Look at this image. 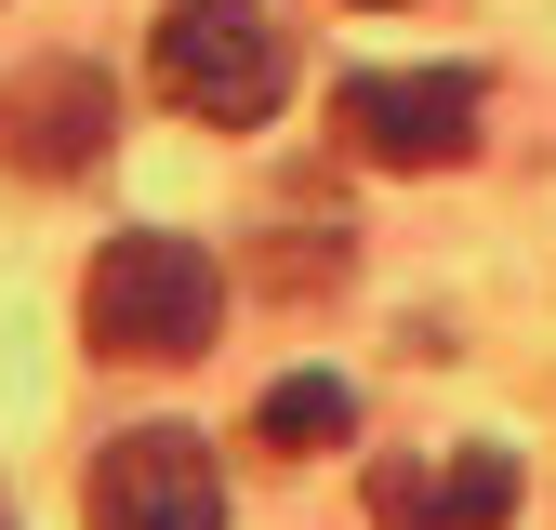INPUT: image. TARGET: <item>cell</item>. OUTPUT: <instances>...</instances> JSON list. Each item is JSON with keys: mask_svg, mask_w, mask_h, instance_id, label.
Instances as JSON below:
<instances>
[{"mask_svg": "<svg viewBox=\"0 0 556 530\" xmlns=\"http://www.w3.org/2000/svg\"><path fill=\"white\" fill-rule=\"evenodd\" d=\"M213 318H226V265L173 239V226H132L93 252V292H80V331H93V358H132V371H173L213 345Z\"/></svg>", "mask_w": 556, "mask_h": 530, "instance_id": "obj_1", "label": "cell"}, {"mask_svg": "<svg viewBox=\"0 0 556 530\" xmlns=\"http://www.w3.org/2000/svg\"><path fill=\"white\" fill-rule=\"evenodd\" d=\"M147 80L199 132H252V119H278V93H292V40H278L265 0H173V14L147 27Z\"/></svg>", "mask_w": 556, "mask_h": 530, "instance_id": "obj_2", "label": "cell"}, {"mask_svg": "<svg viewBox=\"0 0 556 530\" xmlns=\"http://www.w3.org/2000/svg\"><path fill=\"white\" fill-rule=\"evenodd\" d=\"M331 132L384 173H451L477 147V80L464 66H358V80L331 93Z\"/></svg>", "mask_w": 556, "mask_h": 530, "instance_id": "obj_3", "label": "cell"}, {"mask_svg": "<svg viewBox=\"0 0 556 530\" xmlns=\"http://www.w3.org/2000/svg\"><path fill=\"white\" fill-rule=\"evenodd\" d=\"M93 530H226V478L199 425H132L93 451Z\"/></svg>", "mask_w": 556, "mask_h": 530, "instance_id": "obj_4", "label": "cell"}, {"mask_svg": "<svg viewBox=\"0 0 556 530\" xmlns=\"http://www.w3.org/2000/svg\"><path fill=\"white\" fill-rule=\"evenodd\" d=\"M106 132H119V93H106V66H80V53L0 80V160H14V173H93Z\"/></svg>", "mask_w": 556, "mask_h": 530, "instance_id": "obj_5", "label": "cell"}, {"mask_svg": "<svg viewBox=\"0 0 556 530\" xmlns=\"http://www.w3.org/2000/svg\"><path fill=\"white\" fill-rule=\"evenodd\" d=\"M517 517V451H410L371 464V530H504Z\"/></svg>", "mask_w": 556, "mask_h": 530, "instance_id": "obj_6", "label": "cell"}, {"mask_svg": "<svg viewBox=\"0 0 556 530\" xmlns=\"http://www.w3.org/2000/svg\"><path fill=\"white\" fill-rule=\"evenodd\" d=\"M344 425H358L344 371H278V384L252 398V438H265V451H344Z\"/></svg>", "mask_w": 556, "mask_h": 530, "instance_id": "obj_7", "label": "cell"}, {"mask_svg": "<svg viewBox=\"0 0 556 530\" xmlns=\"http://www.w3.org/2000/svg\"><path fill=\"white\" fill-rule=\"evenodd\" d=\"M371 14H384V0H371Z\"/></svg>", "mask_w": 556, "mask_h": 530, "instance_id": "obj_8", "label": "cell"}]
</instances>
